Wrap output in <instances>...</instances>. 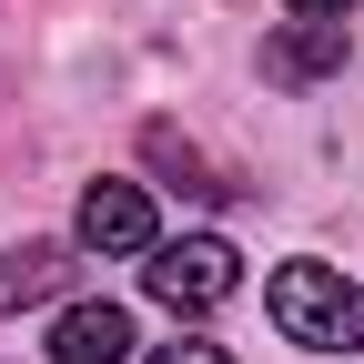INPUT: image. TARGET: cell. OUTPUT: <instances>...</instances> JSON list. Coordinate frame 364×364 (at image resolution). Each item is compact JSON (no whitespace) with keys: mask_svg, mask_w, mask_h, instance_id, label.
Returning a JSON list of instances; mask_svg holds the SVG:
<instances>
[{"mask_svg":"<svg viewBox=\"0 0 364 364\" xmlns=\"http://www.w3.org/2000/svg\"><path fill=\"white\" fill-rule=\"evenodd\" d=\"M263 314L284 324V344L364 354V284H344V263H284L263 284Z\"/></svg>","mask_w":364,"mask_h":364,"instance_id":"obj_1","label":"cell"},{"mask_svg":"<svg viewBox=\"0 0 364 364\" xmlns=\"http://www.w3.org/2000/svg\"><path fill=\"white\" fill-rule=\"evenodd\" d=\"M142 294L172 304V314H213V304H233V294H243V253L223 243V233L152 243V253H142Z\"/></svg>","mask_w":364,"mask_h":364,"instance_id":"obj_2","label":"cell"},{"mask_svg":"<svg viewBox=\"0 0 364 364\" xmlns=\"http://www.w3.org/2000/svg\"><path fill=\"white\" fill-rule=\"evenodd\" d=\"M81 253H112V263H142L152 243H162V223H152V193L142 182H91L81 193Z\"/></svg>","mask_w":364,"mask_h":364,"instance_id":"obj_3","label":"cell"},{"mask_svg":"<svg viewBox=\"0 0 364 364\" xmlns=\"http://www.w3.org/2000/svg\"><path fill=\"white\" fill-rule=\"evenodd\" d=\"M132 314L122 304H71L61 324H51V364H132Z\"/></svg>","mask_w":364,"mask_h":364,"instance_id":"obj_4","label":"cell"},{"mask_svg":"<svg viewBox=\"0 0 364 364\" xmlns=\"http://www.w3.org/2000/svg\"><path fill=\"white\" fill-rule=\"evenodd\" d=\"M344 71V21H294L284 41H263V81H324Z\"/></svg>","mask_w":364,"mask_h":364,"instance_id":"obj_5","label":"cell"},{"mask_svg":"<svg viewBox=\"0 0 364 364\" xmlns=\"http://www.w3.org/2000/svg\"><path fill=\"white\" fill-rule=\"evenodd\" d=\"M61 284H71V243H21V253H0V314L51 304Z\"/></svg>","mask_w":364,"mask_h":364,"instance_id":"obj_6","label":"cell"},{"mask_svg":"<svg viewBox=\"0 0 364 364\" xmlns=\"http://www.w3.org/2000/svg\"><path fill=\"white\" fill-rule=\"evenodd\" d=\"M152 364H233V354H223V344H162Z\"/></svg>","mask_w":364,"mask_h":364,"instance_id":"obj_7","label":"cell"},{"mask_svg":"<svg viewBox=\"0 0 364 364\" xmlns=\"http://www.w3.org/2000/svg\"><path fill=\"white\" fill-rule=\"evenodd\" d=\"M284 11H294V21H344L354 0H284Z\"/></svg>","mask_w":364,"mask_h":364,"instance_id":"obj_8","label":"cell"}]
</instances>
